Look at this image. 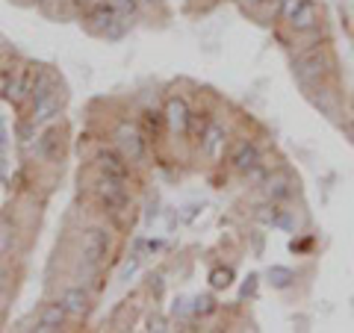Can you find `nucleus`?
<instances>
[{"label": "nucleus", "mask_w": 354, "mask_h": 333, "mask_svg": "<svg viewBox=\"0 0 354 333\" xmlns=\"http://www.w3.org/2000/svg\"><path fill=\"white\" fill-rule=\"evenodd\" d=\"M36 65H21L18 74H12V86H9V101L24 104L27 97H32V83H36Z\"/></svg>", "instance_id": "6e6552de"}, {"label": "nucleus", "mask_w": 354, "mask_h": 333, "mask_svg": "<svg viewBox=\"0 0 354 333\" xmlns=\"http://www.w3.org/2000/svg\"><path fill=\"white\" fill-rule=\"evenodd\" d=\"M65 318H68V310H65L62 301L57 304H48L39 313V321H36V330L39 333H53V330H59L65 325Z\"/></svg>", "instance_id": "ddd939ff"}, {"label": "nucleus", "mask_w": 354, "mask_h": 333, "mask_svg": "<svg viewBox=\"0 0 354 333\" xmlns=\"http://www.w3.org/2000/svg\"><path fill=\"white\" fill-rule=\"evenodd\" d=\"M230 283H234V269H230V265H216V269L209 272V286H213V289H227Z\"/></svg>", "instance_id": "6ab92c4d"}, {"label": "nucleus", "mask_w": 354, "mask_h": 333, "mask_svg": "<svg viewBox=\"0 0 354 333\" xmlns=\"http://www.w3.org/2000/svg\"><path fill=\"white\" fill-rule=\"evenodd\" d=\"M136 265H139V263H136V260H130V263H127V265H124V272H121V277H124V280H127V277H130V274H133V272H136Z\"/></svg>", "instance_id": "a878e982"}, {"label": "nucleus", "mask_w": 354, "mask_h": 333, "mask_svg": "<svg viewBox=\"0 0 354 333\" xmlns=\"http://www.w3.org/2000/svg\"><path fill=\"white\" fill-rule=\"evenodd\" d=\"M145 3H160V0H145Z\"/></svg>", "instance_id": "c85d7f7f"}, {"label": "nucleus", "mask_w": 354, "mask_h": 333, "mask_svg": "<svg viewBox=\"0 0 354 333\" xmlns=\"http://www.w3.org/2000/svg\"><path fill=\"white\" fill-rule=\"evenodd\" d=\"M115 145L133 165H145L148 160V139L130 124V121H121L115 127Z\"/></svg>", "instance_id": "f03ea898"}, {"label": "nucleus", "mask_w": 354, "mask_h": 333, "mask_svg": "<svg viewBox=\"0 0 354 333\" xmlns=\"http://www.w3.org/2000/svg\"><path fill=\"white\" fill-rule=\"evenodd\" d=\"M269 280H272V286H278V289H286V286L295 280V272L283 269V265H272V269H269Z\"/></svg>", "instance_id": "aec40b11"}, {"label": "nucleus", "mask_w": 354, "mask_h": 333, "mask_svg": "<svg viewBox=\"0 0 354 333\" xmlns=\"http://www.w3.org/2000/svg\"><path fill=\"white\" fill-rule=\"evenodd\" d=\"M62 304L68 310V316H83L88 310V295H86V289H80V286H71V289L62 292Z\"/></svg>", "instance_id": "f3484780"}, {"label": "nucleus", "mask_w": 354, "mask_h": 333, "mask_svg": "<svg viewBox=\"0 0 354 333\" xmlns=\"http://www.w3.org/2000/svg\"><path fill=\"white\" fill-rule=\"evenodd\" d=\"M209 127V121L207 118H201V113H192V118H189V130H186V136H192L195 142H201V136H204V130Z\"/></svg>", "instance_id": "4be33fe9"}, {"label": "nucleus", "mask_w": 354, "mask_h": 333, "mask_svg": "<svg viewBox=\"0 0 354 333\" xmlns=\"http://www.w3.org/2000/svg\"><path fill=\"white\" fill-rule=\"evenodd\" d=\"M263 189H266V198L269 201H286V198L292 195V177L290 174H283V171H278V174H269L263 180Z\"/></svg>", "instance_id": "2eb2a0df"}, {"label": "nucleus", "mask_w": 354, "mask_h": 333, "mask_svg": "<svg viewBox=\"0 0 354 333\" xmlns=\"http://www.w3.org/2000/svg\"><path fill=\"white\" fill-rule=\"evenodd\" d=\"M39 151H41V157L50 160V162L62 160V133H59V127L44 130V136L39 139Z\"/></svg>", "instance_id": "dca6fc26"}, {"label": "nucleus", "mask_w": 354, "mask_h": 333, "mask_svg": "<svg viewBox=\"0 0 354 333\" xmlns=\"http://www.w3.org/2000/svg\"><path fill=\"white\" fill-rule=\"evenodd\" d=\"M95 165H97V171H101L104 177H115V180H127L130 177V160L121 151H109V148L97 151Z\"/></svg>", "instance_id": "39448f33"}, {"label": "nucleus", "mask_w": 354, "mask_h": 333, "mask_svg": "<svg viewBox=\"0 0 354 333\" xmlns=\"http://www.w3.org/2000/svg\"><path fill=\"white\" fill-rule=\"evenodd\" d=\"M348 133H351V139H354V118H351V124H348Z\"/></svg>", "instance_id": "cd10ccee"}, {"label": "nucleus", "mask_w": 354, "mask_h": 333, "mask_svg": "<svg viewBox=\"0 0 354 333\" xmlns=\"http://www.w3.org/2000/svg\"><path fill=\"white\" fill-rule=\"evenodd\" d=\"M3 59H6V50L0 48V68H3Z\"/></svg>", "instance_id": "bb28decb"}, {"label": "nucleus", "mask_w": 354, "mask_h": 333, "mask_svg": "<svg viewBox=\"0 0 354 333\" xmlns=\"http://www.w3.org/2000/svg\"><path fill=\"white\" fill-rule=\"evenodd\" d=\"M225 142H227L225 127H218V124L209 121V127L204 130V136H201V153L207 160H218L221 153H225Z\"/></svg>", "instance_id": "f8f14e48"}, {"label": "nucleus", "mask_w": 354, "mask_h": 333, "mask_svg": "<svg viewBox=\"0 0 354 333\" xmlns=\"http://www.w3.org/2000/svg\"><path fill=\"white\" fill-rule=\"evenodd\" d=\"M118 21H121V12L115 3H97L92 12H88V27L95 32H109Z\"/></svg>", "instance_id": "9b49d317"}, {"label": "nucleus", "mask_w": 354, "mask_h": 333, "mask_svg": "<svg viewBox=\"0 0 354 333\" xmlns=\"http://www.w3.org/2000/svg\"><path fill=\"white\" fill-rule=\"evenodd\" d=\"M106 254H109V233L104 227H88L80 242V257L88 265H97L106 260Z\"/></svg>", "instance_id": "20e7f679"}, {"label": "nucleus", "mask_w": 354, "mask_h": 333, "mask_svg": "<svg viewBox=\"0 0 354 333\" xmlns=\"http://www.w3.org/2000/svg\"><path fill=\"white\" fill-rule=\"evenodd\" d=\"M59 106H62V92H59V86H57L50 95H44L41 101H32V115H30V124H32V127L48 124V121L59 113Z\"/></svg>", "instance_id": "1a4fd4ad"}, {"label": "nucleus", "mask_w": 354, "mask_h": 333, "mask_svg": "<svg viewBox=\"0 0 354 333\" xmlns=\"http://www.w3.org/2000/svg\"><path fill=\"white\" fill-rule=\"evenodd\" d=\"M9 86H12V74H9L6 68H0V97L9 95Z\"/></svg>", "instance_id": "393cba45"}, {"label": "nucleus", "mask_w": 354, "mask_h": 333, "mask_svg": "<svg viewBox=\"0 0 354 333\" xmlns=\"http://www.w3.org/2000/svg\"><path fill=\"white\" fill-rule=\"evenodd\" d=\"M230 165H234V171L239 174H248L251 169H257L260 165V148L254 145L248 139H239L234 151H230Z\"/></svg>", "instance_id": "0eeeda50"}, {"label": "nucleus", "mask_w": 354, "mask_h": 333, "mask_svg": "<svg viewBox=\"0 0 354 333\" xmlns=\"http://www.w3.org/2000/svg\"><path fill=\"white\" fill-rule=\"evenodd\" d=\"M12 242H15V225L9 216H0V257H6L12 251Z\"/></svg>", "instance_id": "a211bd4d"}, {"label": "nucleus", "mask_w": 354, "mask_h": 333, "mask_svg": "<svg viewBox=\"0 0 354 333\" xmlns=\"http://www.w3.org/2000/svg\"><path fill=\"white\" fill-rule=\"evenodd\" d=\"M165 127H169L174 136H186V130H189V104L183 101V97H169V104H165Z\"/></svg>", "instance_id": "423d86ee"}, {"label": "nucleus", "mask_w": 354, "mask_h": 333, "mask_svg": "<svg viewBox=\"0 0 354 333\" xmlns=\"http://www.w3.org/2000/svg\"><path fill=\"white\" fill-rule=\"evenodd\" d=\"M142 121H145V127H148V133H157L165 127V113H160V109H145V115H142Z\"/></svg>", "instance_id": "412c9836"}, {"label": "nucleus", "mask_w": 354, "mask_h": 333, "mask_svg": "<svg viewBox=\"0 0 354 333\" xmlns=\"http://www.w3.org/2000/svg\"><path fill=\"white\" fill-rule=\"evenodd\" d=\"M319 24H322V9H319L313 0H304L301 9H298L290 21V27L295 32H313V30H319Z\"/></svg>", "instance_id": "9d476101"}, {"label": "nucleus", "mask_w": 354, "mask_h": 333, "mask_svg": "<svg viewBox=\"0 0 354 333\" xmlns=\"http://www.w3.org/2000/svg\"><path fill=\"white\" fill-rule=\"evenodd\" d=\"M95 195H97V201H101V207L109 209V213H118V209L127 207L124 180H115V177L101 174V180H97V186H95Z\"/></svg>", "instance_id": "7ed1b4c3"}, {"label": "nucleus", "mask_w": 354, "mask_h": 333, "mask_svg": "<svg viewBox=\"0 0 354 333\" xmlns=\"http://www.w3.org/2000/svg\"><path fill=\"white\" fill-rule=\"evenodd\" d=\"M301 3H304V0H281V6H278V15L286 21V24H290V21H292V15L298 12V9H301Z\"/></svg>", "instance_id": "b1692460"}, {"label": "nucleus", "mask_w": 354, "mask_h": 333, "mask_svg": "<svg viewBox=\"0 0 354 333\" xmlns=\"http://www.w3.org/2000/svg\"><path fill=\"white\" fill-rule=\"evenodd\" d=\"M254 218H257L260 225H266V227H286V230H292V221H290V216H286L283 209L278 207V201L260 204L257 213H254Z\"/></svg>", "instance_id": "4468645a"}, {"label": "nucleus", "mask_w": 354, "mask_h": 333, "mask_svg": "<svg viewBox=\"0 0 354 333\" xmlns=\"http://www.w3.org/2000/svg\"><path fill=\"white\" fill-rule=\"evenodd\" d=\"M330 53L325 48H310L304 53H298L295 57V65H292V71L298 77V83H304V86H316V83H322L325 77L330 74Z\"/></svg>", "instance_id": "f257e3e1"}, {"label": "nucleus", "mask_w": 354, "mask_h": 333, "mask_svg": "<svg viewBox=\"0 0 354 333\" xmlns=\"http://www.w3.org/2000/svg\"><path fill=\"white\" fill-rule=\"evenodd\" d=\"M39 3H44V0H39Z\"/></svg>", "instance_id": "c756f323"}, {"label": "nucleus", "mask_w": 354, "mask_h": 333, "mask_svg": "<svg viewBox=\"0 0 354 333\" xmlns=\"http://www.w3.org/2000/svg\"><path fill=\"white\" fill-rule=\"evenodd\" d=\"M192 313L195 316H209V313H216V301L209 295H201V298H195V304H192Z\"/></svg>", "instance_id": "5701e85b"}]
</instances>
